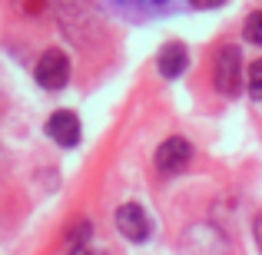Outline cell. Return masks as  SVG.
Masks as SVG:
<instances>
[{"instance_id":"cell-1","label":"cell","mask_w":262,"mask_h":255,"mask_svg":"<svg viewBox=\"0 0 262 255\" xmlns=\"http://www.w3.org/2000/svg\"><path fill=\"white\" fill-rule=\"evenodd\" d=\"M110 13L123 20H156V17H169V13H179L189 0H103Z\"/></svg>"},{"instance_id":"cell-2","label":"cell","mask_w":262,"mask_h":255,"mask_svg":"<svg viewBox=\"0 0 262 255\" xmlns=\"http://www.w3.org/2000/svg\"><path fill=\"white\" fill-rule=\"evenodd\" d=\"M212 83H216L219 93L236 96L239 86H243V53L239 47H223L216 53V63H212Z\"/></svg>"},{"instance_id":"cell-3","label":"cell","mask_w":262,"mask_h":255,"mask_svg":"<svg viewBox=\"0 0 262 255\" xmlns=\"http://www.w3.org/2000/svg\"><path fill=\"white\" fill-rule=\"evenodd\" d=\"M37 83L43 89H63L67 80H70V60L60 50H47L43 57L37 60V70H33Z\"/></svg>"},{"instance_id":"cell-4","label":"cell","mask_w":262,"mask_h":255,"mask_svg":"<svg viewBox=\"0 0 262 255\" xmlns=\"http://www.w3.org/2000/svg\"><path fill=\"white\" fill-rule=\"evenodd\" d=\"M189 159H192V146L186 140H179V136L166 140L160 149H156V169H160L163 176H176V172H183L186 166H189Z\"/></svg>"},{"instance_id":"cell-5","label":"cell","mask_w":262,"mask_h":255,"mask_svg":"<svg viewBox=\"0 0 262 255\" xmlns=\"http://www.w3.org/2000/svg\"><path fill=\"white\" fill-rule=\"evenodd\" d=\"M116 229L123 232V239H129V242H143V239L149 236V216H146V209L143 205H136V202H126V205H120L116 209Z\"/></svg>"},{"instance_id":"cell-6","label":"cell","mask_w":262,"mask_h":255,"mask_svg":"<svg viewBox=\"0 0 262 255\" xmlns=\"http://www.w3.org/2000/svg\"><path fill=\"white\" fill-rule=\"evenodd\" d=\"M47 136L57 140L60 146H77L80 143V120H77V113L57 109V113L47 120Z\"/></svg>"},{"instance_id":"cell-7","label":"cell","mask_w":262,"mask_h":255,"mask_svg":"<svg viewBox=\"0 0 262 255\" xmlns=\"http://www.w3.org/2000/svg\"><path fill=\"white\" fill-rule=\"evenodd\" d=\"M186 63H189V57H186V47L183 43H166L160 50V57H156V66H160V73L166 80H176L179 73L186 70Z\"/></svg>"},{"instance_id":"cell-8","label":"cell","mask_w":262,"mask_h":255,"mask_svg":"<svg viewBox=\"0 0 262 255\" xmlns=\"http://www.w3.org/2000/svg\"><path fill=\"white\" fill-rule=\"evenodd\" d=\"M86 239H90V222H77L70 229V236H67V245H70V249H83Z\"/></svg>"},{"instance_id":"cell-9","label":"cell","mask_w":262,"mask_h":255,"mask_svg":"<svg viewBox=\"0 0 262 255\" xmlns=\"http://www.w3.org/2000/svg\"><path fill=\"white\" fill-rule=\"evenodd\" d=\"M246 40L249 43H262V10H256L246 20Z\"/></svg>"},{"instance_id":"cell-10","label":"cell","mask_w":262,"mask_h":255,"mask_svg":"<svg viewBox=\"0 0 262 255\" xmlns=\"http://www.w3.org/2000/svg\"><path fill=\"white\" fill-rule=\"evenodd\" d=\"M249 86H252V93L262 96V60H256L252 63V70H249Z\"/></svg>"},{"instance_id":"cell-11","label":"cell","mask_w":262,"mask_h":255,"mask_svg":"<svg viewBox=\"0 0 262 255\" xmlns=\"http://www.w3.org/2000/svg\"><path fill=\"white\" fill-rule=\"evenodd\" d=\"M226 0H189V7H196V10H212V7H223Z\"/></svg>"},{"instance_id":"cell-12","label":"cell","mask_w":262,"mask_h":255,"mask_svg":"<svg viewBox=\"0 0 262 255\" xmlns=\"http://www.w3.org/2000/svg\"><path fill=\"white\" fill-rule=\"evenodd\" d=\"M252 232H256V242H259V249H262V212L256 216V229H252Z\"/></svg>"},{"instance_id":"cell-13","label":"cell","mask_w":262,"mask_h":255,"mask_svg":"<svg viewBox=\"0 0 262 255\" xmlns=\"http://www.w3.org/2000/svg\"><path fill=\"white\" fill-rule=\"evenodd\" d=\"M70 255H86V249H70Z\"/></svg>"}]
</instances>
